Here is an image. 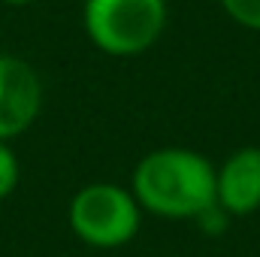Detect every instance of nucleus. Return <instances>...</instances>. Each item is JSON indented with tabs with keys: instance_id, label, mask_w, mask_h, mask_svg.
<instances>
[{
	"instance_id": "f03ea898",
	"label": "nucleus",
	"mask_w": 260,
	"mask_h": 257,
	"mask_svg": "<svg viewBox=\"0 0 260 257\" xmlns=\"http://www.w3.org/2000/svg\"><path fill=\"white\" fill-rule=\"evenodd\" d=\"M167 21V0H82L85 37L109 58L145 55L164 37Z\"/></svg>"
},
{
	"instance_id": "423d86ee",
	"label": "nucleus",
	"mask_w": 260,
	"mask_h": 257,
	"mask_svg": "<svg viewBox=\"0 0 260 257\" xmlns=\"http://www.w3.org/2000/svg\"><path fill=\"white\" fill-rule=\"evenodd\" d=\"M21 182V160L12 148V142L0 139V200H9Z\"/></svg>"
},
{
	"instance_id": "20e7f679",
	"label": "nucleus",
	"mask_w": 260,
	"mask_h": 257,
	"mask_svg": "<svg viewBox=\"0 0 260 257\" xmlns=\"http://www.w3.org/2000/svg\"><path fill=\"white\" fill-rule=\"evenodd\" d=\"M46 88L37 67L18 55L0 52V139L12 142L37 124Z\"/></svg>"
},
{
	"instance_id": "39448f33",
	"label": "nucleus",
	"mask_w": 260,
	"mask_h": 257,
	"mask_svg": "<svg viewBox=\"0 0 260 257\" xmlns=\"http://www.w3.org/2000/svg\"><path fill=\"white\" fill-rule=\"evenodd\" d=\"M215 203L230 218L260 209V145H242L215 167Z\"/></svg>"
},
{
	"instance_id": "9d476101",
	"label": "nucleus",
	"mask_w": 260,
	"mask_h": 257,
	"mask_svg": "<svg viewBox=\"0 0 260 257\" xmlns=\"http://www.w3.org/2000/svg\"><path fill=\"white\" fill-rule=\"evenodd\" d=\"M173 257H182V254H173Z\"/></svg>"
},
{
	"instance_id": "1a4fd4ad",
	"label": "nucleus",
	"mask_w": 260,
	"mask_h": 257,
	"mask_svg": "<svg viewBox=\"0 0 260 257\" xmlns=\"http://www.w3.org/2000/svg\"><path fill=\"white\" fill-rule=\"evenodd\" d=\"M0 3H6V6H12V9H21V6H34L37 0H0Z\"/></svg>"
},
{
	"instance_id": "f257e3e1",
	"label": "nucleus",
	"mask_w": 260,
	"mask_h": 257,
	"mask_svg": "<svg viewBox=\"0 0 260 257\" xmlns=\"http://www.w3.org/2000/svg\"><path fill=\"white\" fill-rule=\"evenodd\" d=\"M127 188L145 215L194 221L200 212L215 206V164L194 148H154L139 157Z\"/></svg>"
},
{
	"instance_id": "0eeeda50",
	"label": "nucleus",
	"mask_w": 260,
	"mask_h": 257,
	"mask_svg": "<svg viewBox=\"0 0 260 257\" xmlns=\"http://www.w3.org/2000/svg\"><path fill=\"white\" fill-rule=\"evenodd\" d=\"M218 3L233 24L260 34V0H218Z\"/></svg>"
},
{
	"instance_id": "7ed1b4c3",
	"label": "nucleus",
	"mask_w": 260,
	"mask_h": 257,
	"mask_svg": "<svg viewBox=\"0 0 260 257\" xmlns=\"http://www.w3.org/2000/svg\"><path fill=\"white\" fill-rule=\"evenodd\" d=\"M142 206L127 185L115 182H91L70 197L67 224L79 242L88 248H124L136 239L142 227Z\"/></svg>"
},
{
	"instance_id": "6e6552de",
	"label": "nucleus",
	"mask_w": 260,
	"mask_h": 257,
	"mask_svg": "<svg viewBox=\"0 0 260 257\" xmlns=\"http://www.w3.org/2000/svg\"><path fill=\"white\" fill-rule=\"evenodd\" d=\"M194 221L203 227V230H206V233H224V230H227V224H230L233 218H230V215H227L218 203H215V206H209L206 212H200Z\"/></svg>"
}]
</instances>
